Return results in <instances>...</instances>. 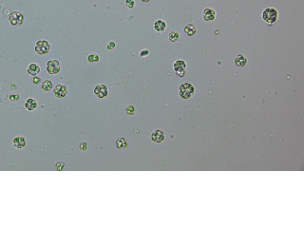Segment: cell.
I'll list each match as a JSON object with an SVG mask.
<instances>
[{"instance_id": "cell-1", "label": "cell", "mask_w": 304, "mask_h": 228, "mask_svg": "<svg viewBox=\"0 0 304 228\" xmlns=\"http://www.w3.org/2000/svg\"><path fill=\"white\" fill-rule=\"evenodd\" d=\"M179 91H180L179 92L180 96L183 99H190L195 92V88L189 83H183L179 87Z\"/></svg>"}, {"instance_id": "cell-2", "label": "cell", "mask_w": 304, "mask_h": 228, "mask_svg": "<svg viewBox=\"0 0 304 228\" xmlns=\"http://www.w3.org/2000/svg\"><path fill=\"white\" fill-rule=\"evenodd\" d=\"M262 18L264 21H266L269 24H273L278 19V11L274 8H267L266 10L263 11Z\"/></svg>"}, {"instance_id": "cell-3", "label": "cell", "mask_w": 304, "mask_h": 228, "mask_svg": "<svg viewBox=\"0 0 304 228\" xmlns=\"http://www.w3.org/2000/svg\"><path fill=\"white\" fill-rule=\"evenodd\" d=\"M34 50L38 54L44 55V54L49 53V51L50 50V45L46 40H39V41L36 42Z\"/></svg>"}, {"instance_id": "cell-4", "label": "cell", "mask_w": 304, "mask_h": 228, "mask_svg": "<svg viewBox=\"0 0 304 228\" xmlns=\"http://www.w3.org/2000/svg\"><path fill=\"white\" fill-rule=\"evenodd\" d=\"M9 21L13 26H21L24 22V15L19 11H13L9 16Z\"/></svg>"}, {"instance_id": "cell-5", "label": "cell", "mask_w": 304, "mask_h": 228, "mask_svg": "<svg viewBox=\"0 0 304 228\" xmlns=\"http://www.w3.org/2000/svg\"><path fill=\"white\" fill-rule=\"evenodd\" d=\"M60 70H61L60 63H59L57 60L53 59V60L48 61V63H47L48 73L52 74V75H53V74H57L59 71H60Z\"/></svg>"}, {"instance_id": "cell-6", "label": "cell", "mask_w": 304, "mask_h": 228, "mask_svg": "<svg viewBox=\"0 0 304 228\" xmlns=\"http://www.w3.org/2000/svg\"><path fill=\"white\" fill-rule=\"evenodd\" d=\"M173 68H174V70L176 71V73L180 77H183L185 75L186 64L183 60H177L174 63V65H173Z\"/></svg>"}, {"instance_id": "cell-7", "label": "cell", "mask_w": 304, "mask_h": 228, "mask_svg": "<svg viewBox=\"0 0 304 228\" xmlns=\"http://www.w3.org/2000/svg\"><path fill=\"white\" fill-rule=\"evenodd\" d=\"M53 94L58 99L65 98L68 94V88L65 85H62V84L56 85L55 87L53 88Z\"/></svg>"}, {"instance_id": "cell-8", "label": "cell", "mask_w": 304, "mask_h": 228, "mask_svg": "<svg viewBox=\"0 0 304 228\" xmlns=\"http://www.w3.org/2000/svg\"><path fill=\"white\" fill-rule=\"evenodd\" d=\"M93 91H94L95 95L100 99L105 98V97H107V94H109V89H107V85H105L103 84H99L96 85Z\"/></svg>"}, {"instance_id": "cell-9", "label": "cell", "mask_w": 304, "mask_h": 228, "mask_svg": "<svg viewBox=\"0 0 304 228\" xmlns=\"http://www.w3.org/2000/svg\"><path fill=\"white\" fill-rule=\"evenodd\" d=\"M151 140L153 142L160 144L164 140V133L160 129H156L151 133Z\"/></svg>"}, {"instance_id": "cell-10", "label": "cell", "mask_w": 304, "mask_h": 228, "mask_svg": "<svg viewBox=\"0 0 304 228\" xmlns=\"http://www.w3.org/2000/svg\"><path fill=\"white\" fill-rule=\"evenodd\" d=\"M13 146L15 148L20 149V148H23L25 145H26V140H25L24 137L17 136L13 140Z\"/></svg>"}, {"instance_id": "cell-11", "label": "cell", "mask_w": 304, "mask_h": 228, "mask_svg": "<svg viewBox=\"0 0 304 228\" xmlns=\"http://www.w3.org/2000/svg\"><path fill=\"white\" fill-rule=\"evenodd\" d=\"M216 18V13L212 9L207 8L203 11V19L205 21H212Z\"/></svg>"}, {"instance_id": "cell-12", "label": "cell", "mask_w": 304, "mask_h": 228, "mask_svg": "<svg viewBox=\"0 0 304 228\" xmlns=\"http://www.w3.org/2000/svg\"><path fill=\"white\" fill-rule=\"evenodd\" d=\"M27 71L30 75L35 76L40 72V67H39L37 64H35V63H32V64H30L29 67H28Z\"/></svg>"}, {"instance_id": "cell-13", "label": "cell", "mask_w": 304, "mask_h": 228, "mask_svg": "<svg viewBox=\"0 0 304 228\" xmlns=\"http://www.w3.org/2000/svg\"><path fill=\"white\" fill-rule=\"evenodd\" d=\"M24 105H25V107H26L27 110L32 111V110H34L36 107H37V102H36L34 99L30 98V99H28L26 102H25Z\"/></svg>"}, {"instance_id": "cell-14", "label": "cell", "mask_w": 304, "mask_h": 228, "mask_svg": "<svg viewBox=\"0 0 304 228\" xmlns=\"http://www.w3.org/2000/svg\"><path fill=\"white\" fill-rule=\"evenodd\" d=\"M247 63V59L244 57L242 54H238V55L235 58V64L238 67H244Z\"/></svg>"}, {"instance_id": "cell-15", "label": "cell", "mask_w": 304, "mask_h": 228, "mask_svg": "<svg viewBox=\"0 0 304 228\" xmlns=\"http://www.w3.org/2000/svg\"><path fill=\"white\" fill-rule=\"evenodd\" d=\"M166 22L164 21V20H157L155 23H154V28L157 31H164V30H166Z\"/></svg>"}, {"instance_id": "cell-16", "label": "cell", "mask_w": 304, "mask_h": 228, "mask_svg": "<svg viewBox=\"0 0 304 228\" xmlns=\"http://www.w3.org/2000/svg\"><path fill=\"white\" fill-rule=\"evenodd\" d=\"M196 30H196V27L193 24H188L185 28H184V31H185V33L189 36L194 35L196 33Z\"/></svg>"}, {"instance_id": "cell-17", "label": "cell", "mask_w": 304, "mask_h": 228, "mask_svg": "<svg viewBox=\"0 0 304 228\" xmlns=\"http://www.w3.org/2000/svg\"><path fill=\"white\" fill-rule=\"evenodd\" d=\"M41 85H42V89L45 91H50L53 87L52 82L50 81V80H45V81L42 83Z\"/></svg>"}, {"instance_id": "cell-18", "label": "cell", "mask_w": 304, "mask_h": 228, "mask_svg": "<svg viewBox=\"0 0 304 228\" xmlns=\"http://www.w3.org/2000/svg\"><path fill=\"white\" fill-rule=\"evenodd\" d=\"M127 146V142L126 141V139L124 137L119 138L116 141V147L119 148V149H123V148H126Z\"/></svg>"}, {"instance_id": "cell-19", "label": "cell", "mask_w": 304, "mask_h": 228, "mask_svg": "<svg viewBox=\"0 0 304 228\" xmlns=\"http://www.w3.org/2000/svg\"><path fill=\"white\" fill-rule=\"evenodd\" d=\"M99 60H100V58H99V56L96 53H91L87 56V61L91 63V64L92 63H97Z\"/></svg>"}, {"instance_id": "cell-20", "label": "cell", "mask_w": 304, "mask_h": 228, "mask_svg": "<svg viewBox=\"0 0 304 228\" xmlns=\"http://www.w3.org/2000/svg\"><path fill=\"white\" fill-rule=\"evenodd\" d=\"M179 36L180 35H179V33L177 31H171L168 35V38L171 42H177L179 40Z\"/></svg>"}, {"instance_id": "cell-21", "label": "cell", "mask_w": 304, "mask_h": 228, "mask_svg": "<svg viewBox=\"0 0 304 228\" xmlns=\"http://www.w3.org/2000/svg\"><path fill=\"white\" fill-rule=\"evenodd\" d=\"M126 111H127V115H130V116L134 115V114H135V111H136L135 107H134V105H128V107H127Z\"/></svg>"}, {"instance_id": "cell-22", "label": "cell", "mask_w": 304, "mask_h": 228, "mask_svg": "<svg viewBox=\"0 0 304 228\" xmlns=\"http://www.w3.org/2000/svg\"><path fill=\"white\" fill-rule=\"evenodd\" d=\"M65 166H66V165H65L64 162H56V164H55L56 170H58V171L64 170V169H65Z\"/></svg>"}, {"instance_id": "cell-23", "label": "cell", "mask_w": 304, "mask_h": 228, "mask_svg": "<svg viewBox=\"0 0 304 228\" xmlns=\"http://www.w3.org/2000/svg\"><path fill=\"white\" fill-rule=\"evenodd\" d=\"M125 5H126L127 8L132 9V8H134L135 2H134V0H126V3H125Z\"/></svg>"}, {"instance_id": "cell-24", "label": "cell", "mask_w": 304, "mask_h": 228, "mask_svg": "<svg viewBox=\"0 0 304 228\" xmlns=\"http://www.w3.org/2000/svg\"><path fill=\"white\" fill-rule=\"evenodd\" d=\"M32 84L35 85L41 84V78H40V77H39V76H36V75L33 76V77H32Z\"/></svg>"}, {"instance_id": "cell-25", "label": "cell", "mask_w": 304, "mask_h": 228, "mask_svg": "<svg viewBox=\"0 0 304 228\" xmlns=\"http://www.w3.org/2000/svg\"><path fill=\"white\" fill-rule=\"evenodd\" d=\"M79 148L82 151H87V142H81L80 144H79Z\"/></svg>"}, {"instance_id": "cell-26", "label": "cell", "mask_w": 304, "mask_h": 228, "mask_svg": "<svg viewBox=\"0 0 304 228\" xmlns=\"http://www.w3.org/2000/svg\"><path fill=\"white\" fill-rule=\"evenodd\" d=\"M115 47H116L115 42H109V44H107V50H114Z\"/></svg>"}, {"instance_id": "cell-27", "label": "cell", "mask_w": 304, "mask_h": 228, "mask_svg": "<svg viewBox=\"0 0 304 228\" xmlns=\"http://www.w3.org/2000/svg\"><path fill=\"white\" fill-rule=\"evenodd\" d=\"M149 54V50H143L140 52V56L141 57H144V56H147Z\"/></svg>"}, {"instance_id": "cell-28", "label": "cell", "mask_w": 304, "mask_h": 228, "mask_svg": "<svg viewBox=\"0 0 304 228\" xmlns=\"http://www.w3.org/2000/svg\"><path fill=\"white\" fill-rule=\"evenodd\" d=\"M10 99L12 100V101H16V100L19 99V96L18 95H10Z\"/></svg>"}, {"instance_id": "cell-29", "label": "cell", "mask_w": 304, "mask_h": 228, "mask_svg": "<svg viewBox=\"0 0 304 228\" xmlns=\"http://www.w3.org/2000/svg\"><path fill=\"white\" fill-rule=\"evenodd\" d=\"M142 1H143V2H144V3H146V2H149V1H150V0H142Z\"/></svg>"}]
</instances>
